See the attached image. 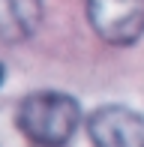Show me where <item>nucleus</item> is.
Listing matches in <instances>:
<instances>
[{
    "label": "nucleus",
    "mask_w": 144,
    "mask_h": 147,
    "mask_svg": "<svg viewBox=\"0 0 144 147\" xmlns=\"http://www.w3.org/2000/svg\"><path fill=\"white\" fill-rule=\"evenodd\" d=\"M93 147H144V114L126 105H102L87 120Z\"/></svg>",
    "instance_id": "obj_3"
},
{
    "label": "nucleus",
    "mask_w": 144,
    "mask_h": 147,
    "mask_svg": "<svg viewBox=\"0 0 144 147\" xmlns=\"http://www.w3.org/2000/svg\"><path fill=\"white\" fill-rule=\"evenodd\" d=\"M15 123L39 147H63L81 123V108L60 90H36L21 99Z\"/></svg>",
    "instance_id": "obj_1"
},
{
    "label": "nucleus",
    "mask_w": 144,
    "mask_h": 147,
    "mask_svg": "<svg viewBox=\"0 0 144 147\" xmlns=\"http://www.w3.org/2000/svg\"><path fill=\"white\" fill-rule=\"evenodd\" d=\"M87 21L108 45H132L144 36V0H84Z\"/></svg>",
    "instance_id": "obj_2"
},
{
    "label": "nucleus",
    "mask_w": 144,
    "mask_h": 147,
    "mask_svg": "<svg viewBox=\"0 0 144 147\" xmlns=\"http://www.w3.org/2000/svg\"><path fill=\"white\" fill-rule=\"evenodd\" d=\"M45 15L42 0H0V42H24L39 30Z\"/></svg>",
    "instance_id": "obj_4"
}]
</instances>
